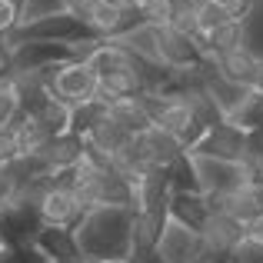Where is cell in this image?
Listing matches in <instances>:
<instances>
[{"label":"cell","instance_id":"cell-39","mask_svg":"<svg viewBox=\"0 0 263 263\" xmlns=\"http://www.w3.org/2000/svg\"><path fill=\"white\" fill-rule=\"evenodd\" d=\"M7 250V240H4V233H0V253H4Z\"/></svg>","mask_w":263,"mask_h":263},{"label":"cell","instance_id":"cell-7","mask_svg":"<svg viewBox=\"0 0 263 263\" xmlns=\"http://www.w3.org/2000/svg\"><path fill=\"white\" fill-rule=\"evenodd\" d=\"M84 24L93 40H120L123 33L140 27V10L137 7H110L103 0H97L84 13Z\"/></svg>","mask_w":263,"mask_h":263},{"label":"cell","instance_id":"cell-8","mask_svg":"<svg viewBox=\"0 0 263 263\" xmlns=\"http://www.w3.org/2000/svg\"><path fill=\"white\" fill-rule=\"evenodd\" d=\"M40 227L44 223H40L33 203L24 197V193H17V197L0 210V233H4L7 247H33Z\"/></svg>","mask_w":263,"mask_h":263},{"label":"cell","instance_id":"cell-28","mask_svg":"<svg viewBox=\"0 0 263 263\" xmlns=\"http://www.w3.org/2000/svg\"><path fill=\"white\" fill-rule=\"evenodd\" d=\"M170 27L183 37H193L197 33V20H193V7L183 4V0H174V17H170Z\"/></svg>","mask_w":263,"mask_h":263},{"label":"cell","instance_id":"cell-29","mask_svg":"<svg viewBox=\"0 0 263 263\" xmlns=\"http://www.w3.org/2000/svg\"><path fill=\"white\" fill-rule=\"evenodd\" d=\"M20 13H24V4L20 0H0V33L10 37L20 27Z\"/></svg>","mask_w":263,"mask_h":263},{"label":"cell","instance_id":"cell-33","mask_svg":"<svg viewBox=\"0 0 263 263\" xmlns=\"http://www.w3.org/2000/svg\"><path fill=\"white\" fill-rule=\"evenodd\" d=\"M13 197H17V183H13V177L7 174V170H0V210H4Z\"/></svg>","mask_w":263,"mask_h":263},{"label":"cell","instance_id":"cell-5","mask_svg":"<svg viewBox=\"0 0 263 263\" xmlns=\"http://www.w3.org/2000/svg\"><path fill=\"white\" fill-rule=\"evenodd\" d=\"M190 157H210V160H227V163H243L247 154V134L230 120H220L206 127L186 150Z\"/></svg>","mask_w":263,"mask_h":263},{"label":"cell","instance_id":"cell-38","mask_svg":"<svg viewBox=\"0 0 263 263\" xmlns=\"http://www.w3.org/2000/svg\"><path fill=\"white\" fill-rule=\"evenodd\" d=\"M150 4V0H134V7H137V10H140V7H147Z\"/></svg>","mask_w":263,"mask_h":263},{"label":"cell","instance_id":"cell-13","mask_svg":"<svg viewBox=\"0 0 263 263\" xmlns=\"http://www.w3.org/2000/svg\"><path fill=\"white\" fill-rule=\"evenodd\" d=\"M213 60V70L220 73L223 80L243 87V90H253V80H257V67H260V57L250 53L247 47L240 50H230V53H220V57H210Z\"/></svg>","mask_w":263,"mask_h":263},{"label":"cell","instance_id":"cell-15","mask_svg":"<svg viewBox=\"0 0 263 263\" xmlns=\"http://www.w3.org/2000/svg\"><path fill=\"white\" fill-rule=\"evenodd\" d=\"M33 247L44 253L47 263H80L73 230H60V227H40Z\"/></svg>","mask_w":263,"mask_h":263},{"label":"cell","instance_id":"cell-12","mask_svg":"<svg viewBox=\"0 0 263 263\" xmlns=\"http://www.w3.org/2000/svg\"><path fill=\"white\" fill-rule=\"evenodd\" d=\"M243 243V223L233 217H223V213H210L200 227V247L206 250H217L230 257L237 247Z\"/></svg>","mask_w":263,"mask_h":263},{"label":"cell","instance_id":"cell-41","mask_svg":"<svg viewBox=\"0 0 263 263\" xmlns=\"http://www.w3.org/2000/svg\"><path fill=\"white\" fill-rule=\"evenodd\" d=\"M0 170H4V160H0Z\"/></svg>","mask_w":263,"mask_h":263},{"label":"cell","instance_id":"cell-4","mask_svg":"<svg viewBox=\"0 0 263 263\" xmlns=\"http://www.w3.org/2000/svg\"><path fill=\"white\" fill-rule=\"evenodd\" d=\"M64 44V47H77V44H87L93 40L87 33V24L73 13H53V17H44V20H33V24H20L17 30L7 37V44Z\"/></svg>","mask_w":263,"mask_h":263},{"label":"cell","instance_id":"cell-24","mask_svg":"<svg viewBox=\"0 0 263 263\" xmlns=\"http://www.w3.org/2000/svg\"><path fill=\"white\" fill-rule=\"evenodd\" d=\"M230 123H237L243 134H250V130H263V93L250 90V93L243 97V103H240V110L230 117Z\"/></svg>","mask_w":263,"mask_h":263},{"label":"cell","instance_id":"cell-6","mask_svg":"<svg viewBox=\"0 0 263 263\" xmlns=\"http://www.w3.org/2000/svg\"><path fill=\"white\" fill-rule=\"evenodd\" d=\"M157 33V50H160V64L167 67L170 73H177V77H186V73H193L197 67H203L206 53L197 47V40L193 37H183V33H177L174 27H154Z\"/></svg>","mask_w":263,"mask_h":263},{"label":"cell","instance_id":"cell-14","mask_svg":"<svg viewBox=\"0 0 263 263\" xmlns=\"http://www.w3.org/2000/svg\"><path fill=\"white\" fill-rule=\"evenodd\" d=\"M137 143H140L143 157L150 160L154 170H167L180 154H186L183 143H180L177 137H170L167 130H160V127H147L143 134H137Z\"/></svg>","mask_w":263,"mask_h":263},{"label":"cell","instance_id":"cell-17","mask_svg":"<svg viewBox=\"0 0 263 263\" xmlns=\"http://www.w3.org/2000/svg\"><path fill=\"white\" fill-rule=\"evenodd\" d=\"M107 117L117 123V127L127 130L130 137H137V134H143L147 127H154V123H150V114H147V107H143L140 97H123V100L107 103Z\"/></svg>","mask_w":263,"mask_h":263},{"label":"cell","instance_id":"cell-21","mask_svg":"<svg viewBox=\"0 0 263 263\" xmlns=\"http://www.w3.org/2000/svg\"><path fill=\"white\" fill-rule=\"evenodd\" d=\"M240 47H243V20H227V24H220L217 30L206 37L203 53L206 57H220V53L240 50Z\"/></svg>","mask_w":263,"mask_h":263},{"label":"cell","instance_id":"cell-35","mask_svg":"<svg viewBox=\"0 0 263 263\" xmlns=\"http://www.w3.org/2000/svg\"><path fill=\"white\" fill-rule=\"evenodd\" d=\"M7 53H10V44H7V37L0 33V67L7 64Z\"/></svg>","mask_w":263,"mask_h":263},{"label":"cell","instance_id":"cell-40","mask_svg":"<svg viewBox=\"0 0 263 263\" xmlns=\"http://www.w3.org/2000/svg\"><path fill=\"white\" fill-rule=\"evenodd\" d=\"M114 263H130V260H114Z\"/></svg>","mask_w":263,"mask_h":263},{"label":"cell","instance_id":"cell-16","mask_svg":"<svg viewBox=\"0 0 263 263\" xmlns=\"http://www.w3.org/2000/svg\"><path fill=\"white\" fill-rule=\"evenodd\" d=\"M27 114L40 123V130H44L47 137H57V134H67V130H70V107L60 103L57 97H50V93H40L37 100L27 107Z\"/></svg>","mask_w":263,"mask_h":263},{"label":"cell","instance_id":"cell-30","mask_svg":"<svg viewBox=\"0 0 263 263\" xmlns=\"http://www.w3.org/2000/svg\"><path fill=\"white\" fill-rule=\"evenodd\" d=\"M243 243L260 247V250H263V210L253 213V217L243 223Z\"/></svg>","mask_w":263,"mask_h":263},{"label":"cell","instance_id":"cell-22","mask_svg":"<svg viewBox=\"0 0 263 263\" xmlns=\"http://www.w3.org/2000/svg\"><path fill=\"white\" fill-rule=\"evenodd\" d=\"M103 117H107V103L97 100V97L93 100H84V103H73L70 107V134H77L80 140H84Z\"/></svg>","mask_w":263,"mask_h":263},{"label":"cell","instance_id":"cell-10","mask_svg":"<svg viewBox=\"0 0 263 263\" xmlns=\"http://www.w3.org/2000/svg\"><path fill=\"white\" fill-rule=\"evenodd\" d=\"M197 253H200V233L167 217L160 237H157L154 257L160 260V263H193V260H197Z\"/></svg>","mask_w":263,"mask_h":263},{"label":"cell","instance_id":"cell-27","mask_svg":"<svg viewBox=\"0 0 263 263\" xmlns=\"http://www.w3.org/2000/svg\"><path fill=\"white\" fill-rule=\"evenodd\" d=\"M170 17H174V0H150L147 7H140L143 27H170Z\"/></svg>","mask_w":263,"mask_h":263},{"label":"cell","instance_id":"cell-36","mask_svg":"<svg viewBox=\"0 0 263 263\" xmlns=\"http://www.w3.org/2000/svg\"><path fill=\"white\" fill-rule=\"evenodd\" d=\"M253 90H257V93H263V60H260V67H257V80H253Z\"/></svg>","mask_w":263,"mask_h":263},{"label":"cell","instance_id":"cell-34","mask_svg":"<svg viewBox=\"0 0 263 263\" xmlns=\"http://www.w3.org/2000/svg\"><path fill=\"white\" fill-rule=\"evenodd\" d=\"M193 263H230V257H227V253H217V250L200 247V253H197V260H193Z\"/></svg>","mask_w":263,"mask_h":263},{"label":"cell","instance_id":"cell-26","mask_svg":"<svg viewBox=\"0 0 263 263\" xmlns=\"http://www.w3.org/2000/svg\"><path fill=\"white\" fill-rule=\"evenodd\" d=\"M67 0H24V13H20V24H33V20L53 17V13H64Z\"/></svg>","mask_w":263,"mask_h":263},{"label":"cell","instance_id":"cell-19","mask_svg":"<svg viewBox=\"0 0 263 263\" xmlns=\"http://www.w3.org/2000/svg\"><path fill=\"white\" fill-rule=\"evenodd\" d=\"M117 44H120L134 60H140V64L163 67L160 64V50H157V33H154V27H143L140 24V27H134L130 33H123ZM163 70H167V67H163Z\"/></svg>","mask_w":263,"mask_h":263},{"label":"cell","instance_id":"cell-18","mask_svg":"<svg viewBox=\"0 0 263 263\" xmlns=\"http://www.w3.org/2000/svg\"><path fill=\"white\" fill-rule=\"evenodd\" d=\"M167 217L200 233V227H203V220L210 217V210H206V203H203V193H170Z\"/></svg>","mask_w":263,"mask_h":263},{"label":"cell","instance_id":"cell-1","mask_svg":"<svg viewBox=\"0 0 263 263\" xmlns=\"http://www.w3.org/2000/svg\"><path fill=\"white\" fill-rule=\"evenodd\" d=\"M130 227H134V210L127 206H90L77 227L80 263H114L130 257Z\"/></svg>","mask_w":263,"mask_h":263},{"label":"cell","instance_id":"cell-31","mask_svg":"<svg viewBox=\"0 0 263 263\" xmlns=\"http://www.w3.org/2000/svg\"><path fill=\"white\" fill-rule=\"evenodd\" d=\"M230 263H263V250L260 247H250V243H240L230 253Z\"/></svg>","mask_w":263,"mask_h":263},{"label":"cell","instance_id":"cell-32","mask_svg":"<svg viewBox=\"0 0 263 263\" xmlns=\"http://www.w3.org/2000/svg\"><path fill=\"white\" fill-rule=\"evenodd\" d=\"M213 4H217L227 17H233V20H243L247 10H250V0H213Z\"/></svg>","mask_w":263,"mask_h":263},{"label":"cell","instance_id":"cell-20","mask_svg":"<svg viewBox=\"0 0 263 263\" xmlns=\"http://www.w3.org/2000/svg\"><path fill=\"white\" fill-rule=\"evenodd\" d=\"M84 143H87V147H93V150H100L103 157H114V154H120V150L130 143V134L123 127H117L110 117H103V120L84 137Z\"/></svg>","mask_w":263,"mask_h":263},{"label":"cell","instance_id":"cell-23","mask_svg":"<svg viewBox=\"0 0 263 263\" xmlns=\"http://www.w3.org/2000/svg\"><path fill=\"white\" fill-rule=\"evenodd\" d=\"M167 186H170V193H200L197 170H193L190 154H180L167 167Z\"/></svg>","mask_w":263,"mask_h":263},{"label":"cell","instance_id":"cell-25","mask_svg":"<svg viewBox=\"0 0 263 263\" xmlns=\"http://www.w3.org/2000/svg\"><path fill=\"white\" fill-rule=\"evenodd\" d=\"M243 47L263 60V4H253L243 17Z\"/></svg>","mask_w":263,"mask_h":263},{"label":"cell","instance_id":"cell-9","mask_svg":"<svg viewBox=\"0 0 263 263\" xmlns=\"http://www.w3.org/2000/svg\"><path fill=\"white\" fill-rule=\"evenodd\" d=\"M197 170L200 193H230L247 186V167L243 163H227V160H210V157H190Z\"/></svg>","mask_w":263,"mask_h":263},{"label":"cell","instance_id":"cell-2","mask_svg":"<svg viewBox=\"0 0 263 263\" xmlns=\"http://www.w3.org/2000/svg\"><path fill=\"white\" fill-rule=\"evenodd\" d=\"M17 193H24V197L33 203V210H37V217H40V223H44V227L73 230V227L84 220V213H87V206L80 203L67 186L53 183V177L37 180V183L24 186V190H17Z\"/></svg>","mask_w":263,"mask_h":263},{"label":"cell","instance_id":"cell-11","mask_svg":"<svg viewBox=\"0 0 263 263\" xmlns=\"http://www.w3.org/2000/svg\"><path fill=\"white\" fill-rule=\"evenodd\" d=\"M37 160L44 163L47 177H57V174H64V170L77 167V163L84 160V140H80L77 134H70V130H67V134H57L37 150Z\"/></svg>","mask_w":263,"mask_h":263},{"label":"cell","instance_id":"cell-3","mask_svg":"<svg viewBox=\"0 0 263 263\" xmlns=\"http://www.w3.org/2000/svg\"><path fill=\"white\" fill-rule=\"evenodd\" d=\"M40 80H44L47 93L57 97L60 103H67V107L84 103V100H93V97H97V77H93V70H90L80 57L40 70Z\"/></svg>","mask_w":263,"mask_h":263},{"label":"cell","instance_id":"cell-37","mask_svg":"<svg viewBox=\"0 0 263 263\" xmlns=\"http://www.w3.org/2000/svg\"><path fill=\"white\" fill-rule=\"evenodd\" d=\"M103 4H110V7H134V0H103Z\"/></svg>","mask_w":263,"mask_h":263}]
</instances>
